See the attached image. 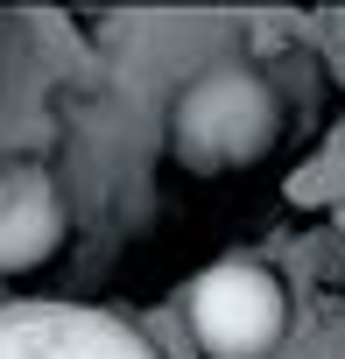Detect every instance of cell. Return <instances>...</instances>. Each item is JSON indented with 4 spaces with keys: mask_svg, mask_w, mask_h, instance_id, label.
Returning a JSON list of instances; mask_svg holds the SVG:
<instances>
[{
    "mask_svg": "<svg viewBox=\"0 0 345 359\" xmlns=\"http://www.w3.org/2000/svg\"><path fill=\"white\" fill-rule=\"evenodd\" d=\"M282 134V106L268 92V78L219 64L205 78H191L169 106V148H177L184 169L219 176V169H254Z\"/></svg>",
    "mask_w": 345,
    "mask_h": 359,
    "instance_id": "6da1fadb",
    "label": "cell"
},
{
    "mask_svg": "<svg viewBox=\"0 0 345 359\" xmlns=\"http://www.w3.org/2000/svg\"><path fill=\"white\" fill-rule=\"evenodd\" d=\"M282 317H289L282 282L254 254H226L198 268V282L184 289V324L212 359H268L282 338Z\"/></svg>",
    "mask_w": 345,
    "mask_h": 359,
    "instance_id": "7a4b0ae2",
    "label": "cell"
},
{
    "mask_svg": "<svg viewBox=\"0 0 345 359\" xmlns=\"http://www.w3.org/2000/svg\"><path fill=\"white\" fill-rule=\"evenodd\" d=\"M0 359H162L134 324L92 303H8Z\"/></svg>",
    "mask_w": 345,
    "mask_h": 359,
    "instance_id": "3957f363",
    "label": "cell"
},
{
    "mask_svg": "<svg viewBox=\"0 0 345 359\" xmlns=\"http://www.w3.org/2000/svg\"><path fill=\"white\" fill-rule=\"evenodd\" d=\"M64 247V198L36 162L0 169V275H29Z\"/></svg>",
    "mask_w": 345,
    "mask_h": 359,
    "instance_id": "277c9868",
    "label": "cell"
}]
</instances>
